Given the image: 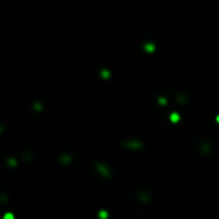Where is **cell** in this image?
<instances>
[{
    "mask_svg": "<svg viewBox=\"0 0 219 219\" xmlns=\"http://www.w3.org/2000/svg\"><path fill=\"white\" fill-rule=\"evenodd\" d=\"M170 120H171L172 122H174V123H176V122L179 120V116H178L176 112H173V113H172L171 116H170Z\"/></svg>",
    "mask_w": 219,
    "mask_h": 219,
    "instance_id": "6da1fadb",
    "label": "cell"
},
{
    "mask_svg": "<svg viewBox=\"0 0 219 219\" xmlns=\"http://www.w3.org/2000/svg\"><path fill=\"white\" fill-rule=\"evenodd\" d=\"M107 216H108V215H107V213L105 211H103V212H100V213H99V218L100 219H106Z\"/></svg>",
    "mask_w": 219,
    "mask_h": 219,
    "instance_id": "7a4b0ae2",
    "label": "cell"
},
{
    "mask_svg": "<svg viewBox=\"0 0 219 219\" xmlns=\"http://www.w3.org/2000/svg\"><path fill=\"white\" fill-rule=\"evenodd\" d=\"M3 219H14V216L11 213H8L4 215V217H3Z\"/></svg>",
    "mask_w": 219,
    "mask_h": 219,
    "instance_id": "3957f363",
    "label": "cell"
},
{
    "mask_svg": "<svg viewBox=\"0 0 219 219\" xmlns=\"http://www.w3.org/2000/svg\"><path fill=\"white\" fill-rule=\"evenodd\" d=\"M216 121H217V122H218V123H219V116H218V117L216 118Z\"/></svg>",
    "mask_w": 219,
    "mask_h": 219,
    "instance_id": "277c9868",
    "label": "cell"
}]
</instances>
